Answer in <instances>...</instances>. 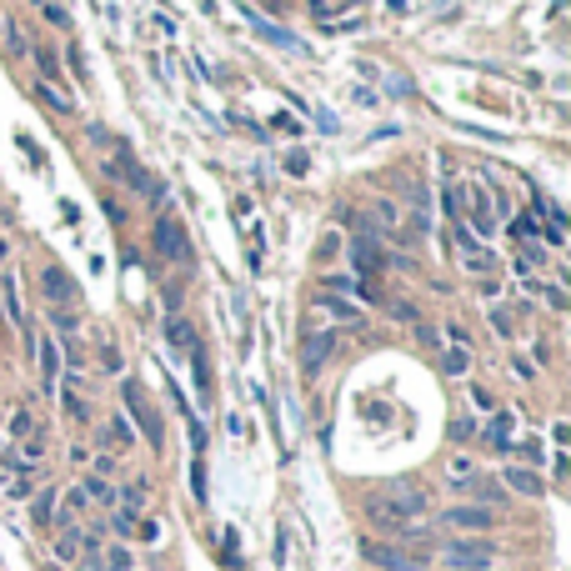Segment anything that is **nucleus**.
Masks as SVG:
<instances>
[{
  "instance_id": "2eb2a0df",
  "label": "nucleus",
  "mask_w": 571,
  "mask_h": 571,
  "mask_svg": "<svg viewBox=\"0 0 571 571\" xmlns=\"http://www.w3.org/2000/svg\"><path fill=\"white\" fill-rule=\"evenodd\" d=\"M55 507H61V491L55 486H45V491H35L31 496V521L41 531H51V521H55Z\"/></svg>"
},
{
  "instance_id": "473e14b6",
  "label": "nucleus",
  "mask_w": 571,
  "mask_h": 571,
  "mask_svg": "<svg viewBox=\"0 0 571 571\" xmlns=\"http://www.w3.org/2000/svg\"><path fill=\"white\" fill-rule=\"evenodd\" d=\"M191 491H195V501H205V466H201V456L191 462Z\"/></svg>"
},
{
  "instance_id": "e433bc0d",
  "label": "nucleus",
  "mask_w": 571,
  "mask_h": 571,
  "mask_svg": "<svg viewBox=\"0 0 571 571\" xmlns=\"http://www.w3.org/2000/svg\"><path fill=\"white\" fill-rule=\"evenodd\" d=\"M90 466H96V476H116V456H106V452L90 456Z\"/></svg>"
},
{
  "instance_id": "ddd939ff",
  "label": "nucleus",
  "mask_w": 571,
  "mask_h": 571,
  "mask_svg": "<svg viewBox=\"0 0 571 571\" xmlns=\"http://www.w3.org/2000/svg\"><path fill=\"white\" fill-rule=\"evenodd\" d=\"M81 541H86V537H81L76 527H61V531H55V541H51V557L61 561V566H76V561H81Z\"/></svg>"
},
{
  "instance_id": "5701e85b",
  "label": "nucleus",
  "mask_w": 571,
  "mask_h": 571,
  "mask_svg": "<svg viewBox=\"0 0 571 571\" xmlns=\"http://www.w3.org/2000/svg\"><path fill=\"white\" fill-rule=\"evenodd\" d=\"M0 41H5V51H11L15 55V61H21V55H31V41H25V31H21V25H5V31H0Z\"/></svg>"
},
{
  "instance_id": "a211bd4d",
  "label": "nucleus",
  "mask_w": 571,
  "mask_h": 571,
  "mask_svg": "<svg viewBox=\"0 0 571 571\" xmlns=\"http://www.w3.org/2000/svg\"><path fill=\"white\" fill-rule=\"evenodd\" d=\"M246 21H251V31H261V35H266V41H271V45H291V51H301V45H296V41H291V35L281 31V25H276V21H266V15H261V11H251V5H246Z\"/></svg>"
},
{
  "instance_id": "f8f14e48",
  "label": "nucleus",
  "mask_w": 571,
  "mask_h": 571,
  "mask_svg": "<svg viewBox=\"0 0 571 571\" xmlns=\"http://www.w3.org/2000/svg\"><path fill=\"white\" fill-rule=\"evenodd\" d=\"M456 266H462L466 276H476V281H496V276H501V261H496V251H491V246L462 251V256H456Z\"/></svg>"
},
{
  "instance_id": "4be33fe9",
  "label": "nucleus",
  "mask_w": 571,
  "mask_h": 571,
  "mask_svg": "<svg viewBox=\"0 0 571 571\" xmlns=\"http://www.w3.org/2000/svg\"><path fill=\"white\" fill-rule=\"evenodd\" d=\"M106 446H136V426L130 421H120V416H110V426H106V436H100Z\"/></svg>"
},
{
  "instance_id": "20e7f679",
  "label": "nucleus",
  "mask_w": 571,
  "mask_h": 571,
  "mask_svg": "<svg viewBox=\"0 0 571 571\" xmlns=\"http://www.w3.org/2000/svg\"><path fill=\"white\" fill-rule=\"evenodd\" d=\"M336 351H341L336 326H301V371H306V376H316V371H321Z\"/></svg>"
},
{
  "instance_id": "0eeeda50",
  "label": "nucleus",
  "mask_w": 571,
  "mask_h": 571,
  "mask_svg": "<svg viewBox=\"0 0 571 571\" xmlns=\"http://www.w3.org/2000/svg\"><path fill=\"white\" fill-rule=\"evenodd\" d=\"M31 346H35V366H41V391L45 396H55V386H61V376H65L61 341H55L51 331H41V336H31Z\"/></svg>"
},
{
  "instance_id": "c756f323",
  "label": "nucleus",
  "mask_w": 571,
  "mask_h": 571,
  "mask_svg": "<svg viewBox=\"0 0 571 571\" xmlns=\"http://www.w3.org/2000/svg\"><path fill=\"white\" fill-rule=\"evenodd\" d=\"M537 296H541V301H547L551 306V311H566V291H561V286H537Z\"/></svg>"
},
{
  "instance_id": "4468645a",
  "label": "nucleus",
  "mask_w": 571,
  "mask_h": 571,
  "mask_svg": "<svg viewBox=\"0 0 571 571\" xmlns=\"http://www.w3.org/2000/svg\"><path fill=\"white\" fill-rule=\"evenodd\" d=\"M166 341H171V351L191 356L195 346H201V336H195V326L186 321V316H171V321H166Z\"/></svg>"
},
{
  "instance_id": "4c0bfd02",
  "label": "nucleus",
  "mask_w": 571,
  "mask_h": 571,
  "mask_svg": "<svg viewBox=\"0 0 571 571\" xmlns=\"http://www.w3.org/2000/svg\"><path fill=\"white\" fill-rule=\"evenodd\" d=\"M551 442H557V452H566V442H571V426H566V421H557V426H551Z\"/></svg>"
},
{
  "instance_id": "f257e3e1",
  "label": "nucleus",
  "mask_w": 571,
  "mask_h": 571,
  "mask_svg": "<svg viewBox=\"0 0 571 571\" xmlns=\"http://www.w3.org/2000/svg\"><path fill=\"white\" fill-rule=\"evenodd\" d=\"M151 241H156V256H161V261H171V266H181V271L195 266V251H191V241H186V226H181L176 216H156Z\"/></svg>"
},
{
  "instance_id": "7c9ffc66",
  "label": "nucleus",
  "mask_w": 571,
  "mask_h": 571,
  "mask_svg": "<svg viewBox=\"0 0 571 571\" xmlns=\"http://www.w3.org/2000/svg\"><path fill=\"white\" fill-rule=\"evenodd\" d=\"M41 15H45V21L55 25V31H71V15H65L61 5H55V0H45V5H41Z\"/></svg>"
},
{
  "instance_id": "412c9836",
  "label": "nucleus",
  "mask_w": 571,
  "mask_h": 571,
  "mask_svg": "<svg viewBox=\"0 0 571 571\" xmlns=\"http://www.w3.org/2000/svg\"><path fill=\"white\" fill-rule=\"evenodd\" d=\"M511 241H521V246H537L541 241V216H511Z\"/></svg>"
},
{
  "instance_id": "f3484780",
  "label": "nucleus",
  "mask_w": 571,
  "mask_h": 571,
  "mask_svg": "<svg viewBox=\"0 0 571 571\" xmlns=\"http://www.w3.org/2000/svg\"><path fill=\"white\" fill-rule=\"evenodd\" d=\"M31 96L41 100V106H51L55 116H76V100L65 96L61 86H45V81H35V86H31Z\"/></svg>"
},
{
  "instance_id": "f704fd0d",
  "label": "nucleus",
  "mask_w": 571,
  "mask_h": 571,
  "mask_svg": "<svg viewBox=\"0 0 571 571\" xmlns=\"http://www.w3.org/2000/svg\"><path fill=\"white\" fill-rule=\"evenodd\" d=\"M100 371L120 376V351H116V346H100Z\"/></svg>"
},
{
  "instance_id": "c85d7f7f",
  "label": "nucleus",
  "mask_w": 571,
  "mask_h": 571,
  "mask_svg": "<svg viewBox=\"0 0 571 571\" xmlns=\"http://www.w3.org/2000/svg\"><path fill=\"white\" fill-rule=\"evenodd\" d=\"M486 316H491V326H496V331H501V336H507V341H511V336H517V321H511V311H507V306H491V311H486Z\"/></svg>"
},
{
  "instance_id": "72a5a7b5",
  "label": "nucleus",
  "mask_w": 571,
  "mask_h": 571,
  "mask_svg": "<svg viewBox=\"0 0 571 571\" xmlns=\"http://www.w3.org/2000/svg\"><path fill=\"white\" fill-rule=\"evenodd\" d=\"M466 396H471V406H476V411H496V396H491L486 386H471Z\"/></svg>"
},
{
  "instance_id": "49530a36",
  "label": "nucleus",
  "mask_w": 571,
  "mask_h": 571,
  "mask_svg": "<svg viewBox=\"0 0 571 571\" xmlns=\"http://www.w3.org/2000/svg\"><path fill=\"white\" fill-rule=\"evenodd\" d=\"M35 5H45V0H35Z\"/></svg>"
},
{
  "instance_id": "aec40b11",
  "label": "nucleus",
  "mask_w": 571,
  "mask_h": 571,
  "mask_svg": "<svg viewBox=\"0 0 571 571\" xmlns=\"http://www.w3.org/2000/svg\"><path fill=\"white\" fill-rule=\"evenodd\" d=\"M81 491H86V501H96V507H116V486H110L106 476H86Z\"/></svg>"
},
{
  "instance_id": "a878e982",
  "label": "nucleus",
  "mask_w": 571,
  "mask_h": 571,
  "mask_svg": "<svg viewBox=\"0 0 571 571\" xmlns=\"http://www.w3.org/2000/svg\"><path fill=\"white\" fill-rule=\"evenodd\" d=\"M140 521V511H126V507H110V531H120V537H130Z\"/></svg>"
},
{
  "instance_id": "bb28decb",
  "label": "nucleus",
  "mask_w": 571,
  "mask_h": 571,
  "mask_svg": "<svg viewBox=\"0 0 571 571\" xmlns=\"http://www.w3.org/2000/svg\"><path fill=\"white\" fill-rule=\"evenodd\" d=\"M381 311H386L391 321H401V326H416V306H406V301H381Z\"/></svg>"
},
{
  "instance_id": "ea45409f",
  "label": "nucleus",
  "mask_w": 571,
  "mask_h": 571,
  "mask_svg": "<svg viewBox=\"0 0 571 571\" xmlns=\"http://www.w3.org/2000/svg\"><path fill=\"white\" fill-rule=\"evenodd\" d=\"M286 171L301 176V171H306V151H291V156H286Z\"/></svg>"
},
{
  "instance_id": "79ce46f5",
  "label": "nucleus",
  "mask_w": 571,
  "mask_h": 571,
  "mask_svg": "<svg viewBox=\"0 0 571 571\" xmlns=\"http://www.w3.org/2000/svg\"><path fill=\"white\" fill-rule=\"evenodd\" d=\"M551 476H557V481L566 476V452H557V456H551Z\"/></svg>"
},
{
  "instance_id": "39448f33",
  "label": "nucleus",
  "mask_w": 571,
  "mask_h": 571,
  "mask_svg": "<svg viewBox=\"0 0 571 571\" xmlns=\"http://www.w3.org/2000/svg\"><path fill=\"white\" fill-rule=\"evenodd\" d=\"M442 521L452 531H466V537H486V531L496 527V507H476V501H452V507L442 511Z\"/></svg>"
},
{
  "instance_id": "6e6552de",
  "label": "nucleus",
  "mask_w": 571,
  "mask_h": 571,
  "mask_svg": "<svg viewBox=\"0 0 571 571\" xmlns=\"http://www.w3.org/2000/svg\"><path fill=\"white\" fill-rule=\"evenodd\" d=\"M35 286H41L45 306H76V301H81V296H76V281L65 276L61 266H45V271H41V281H35Z\"/></svg>"
},
{
  "instance_id": "423d86ee",
  "label": "nucleus",
  "mask_w": 571,
  "mask_h": 571,
  "mask_svg": "<svg viewBox=\"0 0 571 571\" xmlns=\"http://www.w3.org/2000/svg\"><path fill=\"white\" fill-rule=\"evenodd\" d=\"M361 557L376 571H432L426 557H411L406 547H386V541H361Z\"/></svg>"
},
{
  "instance_id": "7ed1b4c3",
  "label": "nucleus",
  "mask_w": 571,
  "mask_h": 571,
  "mask_svg": "<svg viewBox=\"0 0 571 571\" xmlns=\"http://www.w3.org/2000/svg\"><path fill=\"white\" fill-rule=\"evenodd\" d=\"M501 557V547H496L491 537H452L442 541V561L446 566H491V561Z\"/></svg>"
},
{
  "instance_id": "b1692460",
  "label": "nucleus",
  "mask_w": 571,
  "mask_h": 571,
  "mask_svg": "<svg viewBox=\"0 0 571 571\" xmlns=\"http://www.w3.org/2000/svg\"><path fill=\"white\" fill-rule=\"evenodd\" d=\"M65 71H71V81L90 86V71H86V55H81V45H71V51H65Z\"/></svg>"
},
{
  "instance_id": "58836bf2",
  "label": "nucleus",
  "mask_w": 571,
  "mask_h": 571,
  "mask_svg": "<svg viewBox=\"0 0 571 571\" xmlns=\"http://www.w3.org/2000/svg\"><path fill=\"white\" fill-rule=\"evenodd\" d=\"M106 216H110V226H126V205H120V201H106Z\"/></svg>"
},
{
  "instance_id": "a19ab883",
  "label": "nucleus",
  "mask_w": 571,
  "mask_h": 571,
  "mask_svg": "<svg viewBox=\"0 0 571 571\" xmlns=\"http://www.w3.org/2000/svg\"><path fill=\"white\" fill-rule=\"evenodd\" d=\"M511 371H517L521 381H531V376H537V366H531V361H521V356H517V361H511Z\"/></svg>"
},
{
  "instance_id": "9d476101",
  "label": "nucleus",
  "mask_w": 571,
  "mask_h": 571,
  "mask_svg": "<svg viewBox=\"0 0 571 571\" xmlns=\"http://www.w3.org/2000/svg\"><path fill=\"white\" fill-rule=\"evenodd\" d=\"M316 311H321L326 326H361V306H356L351 296H331L326 291L321 301H316Z\"/></svg>"
},
{
  "instance_id": "2f4dec72",
  "label": "nucleus",
  "mask_w": 571,
  "mask_h": 571,
  "mask_svg": "<svg viewBox=\"0 0 571 571\" xmlns=\"http://www.w3.org/2000/svg\"><path fill=\"white\" fill-rule=\"evenodd\" d=\"M452 436H456V442H476V416H456L452 421Z\"/></svg>"
},
{
  "instance_id": "cd10ccee",
  "label": "nucleus",
  "mask_w": 571,
  "mask_h": 571,
  "mask_svg": "<svg viewBox=\"0 0 571 571\" xmlns=\"http://www.w3.org/2000/svg\"><path fill=\"white\" fill-rule=\"evenodd\" d=\"M541 241H547L551 251H561L566 246V226H561V221H541Z\"/></svg>"
},
{
  "instance_id": "c9c22d12",
  "label": "nucleus",
  "mask_w": 571,
  "mask_h": 571,
  "mask_svg": "<svg viewBox=\"0 0 571 571\" xmlns=\"http://www.w3.org/2000/svg\"><path fill=\"white\" fill-rule=\"evenodd\" d=\"M336 251H341V236H336V231H326V241L316 246V261H331Z\"/></svg>"
},
{
  "instance_id": "37998d69",
  "label": "nucleus",
  "mask_w": 571,
  "mask_h": 571,
  "mask_svg": "<svg viewBox=\"0 0 571 571\" xmlns=\"http://www.w3.org/2000/svg\"><path fill=\"white\" fill-rule=\"evenodd\" d=\"M11 266V236H0V271Z\"/></svg>"
},
{
  "instance_id": "f03ea898",
  "label": "nucleus",
  "mask_w": 571,
  "mask_h": 571,
  "mask_svg": "<svg viewBox=\"0 0 571 571\" xmlns=\"http://www.w3.org/2000/svg\"><path fill=\"white\" fill-rule=\"evenodd\" d=\"M120 401H126L130 421H136V436H146V446H166L161 416H156V406L146 401V391H140L136 381H120Z\"/></svg>"
},
{
  "instance_id": "9b49d317",
  "label": "nucleus",
  "mask_w": 571,
  "mask_h": 571,
  "mask_svg": "<svg viewBox=\"0 0 571 571\" xmlns=\"http://www.w3.org/2000/svg\"><path fill=\"white\" fill-rule=\"evenodd\" d=\"M511 432H517V411H491V421L481 426V442L491 446V452H511Z\"/></svg>"
},
{
  "instance_id": "a18cd8bd",
  "label": "nucleus",
  "mask_w": 571,
  "mask_h": 571,
  "mask_svg": "<svg viewBox=\"0 0 571 571\" xmlns=\"http://www.w3.org/2000/svg\"><path fill=\"white\" fill-rule=\"evenodd\" d=\"M0 31H5V15H0Z\"/></svg>"
},
{
  "instance_id": "1a4fd4ad",
  "label": "nucleus",
  "mask_w": 571,
  "mask_h": 571,
  "mask_svg": "<svg viewBox=\"0 0 571 571\" xmlns=\"http://www.w3.org/2000/svg\"><path fill=\"white\" fill-rule=\"evenodd\" d=\"M501 491H511V496H531V501H537V496L547 491V481H541L537 466H507V471H501Z\"/></svg>"
},
{
  "instance_id": "6ab92c4d",
  "label": "nucleus",
  "mask_w": 571,
  "mask_h": 571,
  "mask_svg": "<svg viewBox=\"0 0 571 571\" xmlns=\"http://www.w3.org/2000/svg\"><path fill=\"white\" fill-rule=\"evenodd\" d=\"M466 371H471V351H466V346H446V351H442V376L462 381Z\"/></svg>"
},
{
  "instance_id": "dca6fc26",
  "label": "nucleus",
  "mask_w": 571,
  "mask_h": 571,
  "mask_svg": "<svg viewBox=\"0 0 571 571\" xmlns=\"http://www.w3.org/2000/svg\"><path fill=\"white\" fill-rule=\"evenodd\" d=\"M31 61H35V71H41V81H45V86H61V81H65L61 55H55L51 45H31Z\"/></svg>"
},
{
  "instance_id": "c03bdc74",
  "label": "nucleus",
  "mask_w": 571,
  "mask_h": 571,
  "mask_svg": "<svg viewBox=\"0 0 571 571\" xmlns=\"http://www.w3.org/2000/svg\"><path fill=\"white\" fill-rule=\"evenodd\" d=\"M456 571H501V566H496V561H491V566H456Z\"/></svg>"
},
{
  "instance_id": "393cba45",
  "label": "nucleus",
  "mask_w": 571,
  "mask_h": 571,
  "mask_svg": "<svg viewBox=\"0 0 571 571\" xmlns=\"http://www.w3.org/2000/svg\"><path fill=\"white\" fill-rule=\"evenodd\" d=\"M31 432H35V416L25 406H15L11 411V442H21V436H31Z\"/></svg>"
}]
</instances>
